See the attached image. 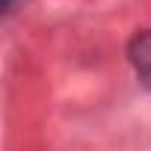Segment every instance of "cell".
<instances>
[{
	"label": "cell",
	"instance_id": "6da1fadb",
	"mask_svg": "<svg viewBox=\"0 0 151 151\" xmlns=\"http://www.w3.org/2000/svg\"><path fill=\"white\" fill-rule=\"evenodd\" d=\"M127 59L136 71V77L151 89V30L145 33H136L127 45Z\"/></svg>",
	"mask_w": 151,
	"mask_h": 151
}]
</instances>
